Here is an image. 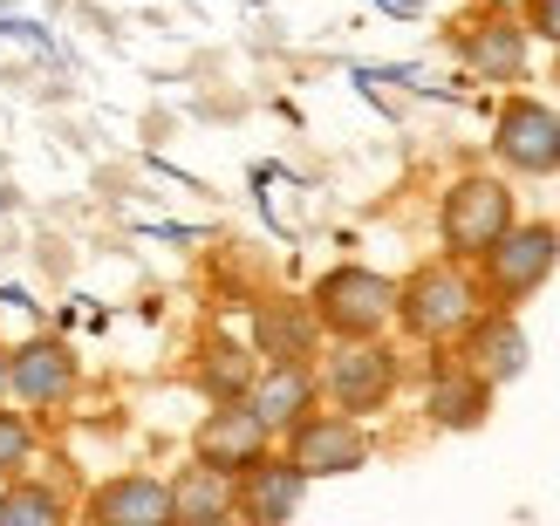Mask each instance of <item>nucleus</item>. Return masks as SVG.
Here are the masks:
<instances>
[{
	"label": "nucleus",
	"instance_id": "nucleus-1",
	"mask_svg": "<svg viewBox=\"0 0 560 526\" xmlns=\"http://www.w3.org/2000/svg\"><path fill=\"white\" fill-rule=\"evenodd\" d=\"M486 308H492V301L479 288V273H471V260L444 254V260L410 267L397 281V322H389V328H404V336L424 342V349H452Z\"/></svg>",
	"mask_w": 560,
	"mask_h": 526
},
{
	"label": "nucleus",
	"instance_id": "nucleus-2",
	"mask_svg": "<svg viewBox=\"0 0 560 526\" xmlns=\"http://www.w3.org/2000/svg\"><path fill=\"white\" fill-rule=\"evenodd\" d=\"M471 273H479L492 308H526L560 273V226L553 219H513V226L471 260Z\"/></svg>",
	"mask_w": 560,
	"mask_h": 526
},
{
	"label": "nucleus",
	"instance_id": "nucleus-3",
	"mask_svg": "<svg viewBox=\"0 0 560 526\" xmlns=\"http://www.w3.org/2000/svg\"><path fill=\"white\" fill-rule=\"evenodd\" d=\"M315 376H322V404L349 410V418H376V410H389V397L404 390V355L389 349L383 336L322 342Z\"/></svg>",
	"mask_w": 560,
	"mask_h": 526
},
{
	"label": "nucleus",
	"instance_id": "nucleus-4",
	"mask_svg": "<svg viewBox=\"0 0 560 526\" xmlns=\"http://www.w3.org/2000/svg\"><path fill=\"white\" fill-rule=\"evenodd\" d=\"M307 308H315L322 336L328 342H355V336H389V322H397V281L376 267H328L315 288H307Z\"/></svg>",
	"mask_w": 560,
	"mask_h": 526
},
{
	"label": "nucleus",
	"instance_id": "nucleus-5",
	"mask_svg": "<svg viewBox=\"0 0 560 526\" xmlns=\"http://www.w3.org/2000/svg\"><path fill=\"white\" fill-rule=\"evenodd\" d=\"M513 219H520V206H513L506 178L499 172H465V178L444 185V199H438V246L452 260H479Z\"/></svg>",
	"mask_w": 560,
	"mask_h": 526
},
{
	"label": "nucleus",
	"instance_id": "nucleus-6",
	"mask_svg": "<svg viewBox=\"0 0 560 526\" xmlns=\"http://www.w3.org/2000/svg\"><path fill=\"white\" fill-rule=\"evenodd\" d=\"M280 452H288L307 479H349V472L370 465V431H362V418H349V410L315 404L307 418H294L280 431Z\"/></svg>",
	"mask_w": 560,
	"mask_h": 526
},
{
	"label": "nucleus",
	"instance_id": "nucleus-7",
	"mask_svg": "<svg viewBox=\"0 0 560 526\" xmlns=\"http://www.w3.org/2000/svg\"><path fill=\"white\" fill-rule=\"evenodd\" d=\"M492 157L513 178H560V109L540 96H506L492 117Z\"/></svg>",
	"mask_w": 560,
	"mask_h": 526
},
{
	"label": "nucleus",
	"instance_id": "nucleus-8",
	"mask_svg": "<svg viewBox=\"0 0 560 526\" xmlns=\"http://www.w3.org/2000/svg\"><path fill=\"white\" fill-rule=\"evenodd\" d=\"M452 48H458V62L486 82H526V69H534V35H526L520 8H492V0L452 27Z\"/></svg>",
	"mask_w": 560,
	"mask_h": 526
},
{
	"label": "nucleus",
	"instance_id": "nucleus-9",
	"mask_svg": "<svg viewBox=\"0 0 560 526\" xmlns=\"http://www.w3.org/2000/svg\"><path fill=\"white\" fill-rule=\"evenodd\" d=\"M75 390H82V363H75V349L62 336H35V342L8 349V397L21 410L55 418V410L75 404Z\"/></svg>",
	"mask_w": 560,
	"mask_h": 526
},
{
	"label": "nucleus",
	"instance_id": "nucleus-10",
	"mask_svg": "<svg viewBox=\"0 0 560 526\" xmlns=\"http://www.w3.org/2000/svg\"><path fill=\"white\" fill-rule=\"evenodd\" d=\"M307 486H315V479H307L288 452H260L254 465H240V472H233V513L254 519V526H280V519L301 513Z\"/></svg>",
	"mask_w": 560,
	"mask_h": 526
},
{
	"label": "nucleus",
	"instance_id": "nucleus-11",
	"mask_svg": "<svg viewBox=\"0 0 560 526\" xmlns=\"http://www.w3.org/2000/svg\"><path fill=\"white\" fill-rule=\"evenodd\" d=\"M492 397H499V390L465 363V355L438 349L431 383H424V418H431L438 431H479V424L492 418Z\"/></svg>",
	"mask_w": 560,
	"mask_h": 526
},
{
	"label": "nucleus",
	"instance_id": "nucleus-12",
	"mask_svg": "<svg viewBox=\"0 0 560 526\" xmlns=\"http://www.w3.org/2000/svg\"><path fill=\"white\" fill-rule=\"evenodd\" d=\"M452 355H465V363L479 370L492 390H506V383H520L526 363H534V342H526V328H520L513 308H486V315L452 342Z\"/></svg>",
	"mask_w": 560,
	"mask_h": 526
},
{
	"label": "nucleus",
	"instance_id": "nucleus-13",
	"mask_svg": "<svg viewBox=\"0 0 560 526\" xmlns=\"http://www.w3.org/2000/svg\"><path fill=\"white\" fill-rule=\"evenodd\" d=\"M322 322L307 308V294H267L254 308V355L260 363H315L322 355Z\"/></svg>",
	"mask_w": 560,
	"mask_h": 526
},
{
	"label": "nucleus",
	"instance_id": "nucleus-14",
	"mask_svg": "<svg viewBox=\"0 0 560 526\" xmlns=\"http://www.w3.org/2000/svg\"><path fill=\"white\" fill-rule=\"evenodd\" d=\"M96 526H172V479L158 472H117L82 500Z\"/></svg>",
	"mask_w": 560,
	"mask_h": 526
},
{
	"label": "nucleus",
	"instance_id": "nucleus-15",
	"mask_svg": "<svg viewBox=\"0 0 560 526\" xmlns=\"http://www.w3.org/2000/svg\"><path fill=\"white\" fill-rule=\"evenodd\" d=\"M260 452H273V431L254 418V404H212V418L199 424V437H191V458L219 465V472H240V465H254Z\"/></svg>",
	"mask_w": 560,
	"mask_h": 526
},
{
	"label": "nucleus",
	"instance_id": "nucleus-16",
	"mask_svg": "<svg viewBox=\"0 0 560 526\" xmlns=\"http://www.w3.org/2000/svg\"><path fill=\"white\" fill-rule=\"evenodd\" d=\"M246 404H254V418L280 437L294 418H307V410L322 404V376H315V363H260Z\"/></svg>",
	"mask_w": 560,
	"mask_h": 526
},
{
	"label": "nucleus",
	"instance_id": "nucleus-17",
	"mask_svg": "<svg viewBox=\"0 0 560 526\" xmlns=\"http://www.w3.org/2000/svg\"><path fill=\"white\" fill-rule=\"evenodd\" d=\"M212 519H233V472L191 458L172 479V526H212Z\"/></svg>",
	"mask_w": 560,
	"mask_h": 526
},
{
	"label": "nucleus",
	"instance_id": "nucleus-18",
	"mask_svg": "<svg viewBox=\"0 0 560 526\" xmlns=\"http://www.w3.org/2000/svg\"><path fill=\"white\" fill-rule=\"evenodd\" d=\"M254 376H260V355H254V349H240V342H226V336H212V342L199 349V390H206L212 404H240L246 390H254Z\"/></svg>",
	"mask_w": 560,
	"mask_h": 526
},
{
	"label": "nucleus",
	"instance_id": "nucleus-19",
	"mask_svg": "<svg viewBox=\"0 0 560 526\" xmlns=\"http://www.w3.org/2000/svg\"><path fill=\"white\" fill-rule=\"evenodd\" d=\"M62 519H69V500L55 486L27 479V472L0 479V526H62Z\"/></svg>",
	"mask_w": 560,
	"mask_h": 526
},
{
	"label": "nucleus",
	"instance_id": "nucleus-20",
	"mask_svg": "<svg viewBox=\"0 0 560 526\" xmlns=\"http://www.w3.org/2000/svg\"><path fill=\"white\" fill-rule=\"evenodd\" d=\"M27 458H35V418L14 404H0V479L27 472Z\"/></svg>",
	"mask_w": 560,
	"mask_h": 526
},
{
	"label": "nucleus",
	"instance_id": "nucleus-21",
	"mask_svg": "<svg viewBox=\"0 0 560 526\" xmlns=\"http://www.w3.org/2000/svg\"><path fill=\"white\" fill-rule=\"evenodd\" d=\"M520 21H526V35L560 48V0H520Z\"/></svg>",
	"mask_w": 560,
	"mask_h": 526
},
{
	"label": "nucleus",
	"instance_id": "nucleus-22",
	"mask_svg": "<svg viewBox=\"0 0 560 526\" xmlns=\"http://www.w3.org/2000/svg\"><path fill=\"white\" fill-rule=\"evenodd\" d=\"M0 390H8V355H0Z\"/></svg>",
	"mask_w": 560,
	"mask_h": 526
}]
</instances>
